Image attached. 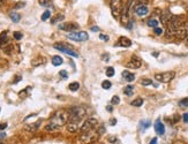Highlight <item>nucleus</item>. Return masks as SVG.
Here are the masks:
<instances>
[{
	"instance_id": "31",
	"label": "nucleus",
	"mask_w": 188,
	"mask_h": 144,
	"mask_svg": "<svg viewBox=\"0 0 188 144\" xmlns=\"http://www.w3.org/2000/svg\"><path fill=\"white\" fill-rule=\"evenodd\" d=\"M179 106L181 107H188V98H183L179 101Z\"/></svg>"
},
{
	"instance_id": "22",
	"label": "nucleus",
	"mask_w": 188,
	"mask_h": 144,
	"mask_svg": "<svg viewBox=\"0 0 188 144\" xmlns=\"http://www.w3.org/2000/svg\"><path fill=\"white\" fill-rule=\"evenodd\" d=\"M130 105H132V106H135V107H140V106L143 105V99H142V98H136V99H134V100L130 103Z\"/></svg>"
},
{
	"instance_id": "2",
	"label": "nucleus",
	"mask_w": 188,
	"mask_h": 144,
	"mask_svg": "<svg viewBox=\"0 0 188 144\" xmlns=\"http://www.w3.org/2000/svg\"><path fill=\"white\" fill-rule=\"evenodd\" d=\"M68 118H69V115H68V111H65V110H61V111H58L53 114V117L51 118V123L54 124L56 127H58L59 129L61 128V126H64Z\"/></svg>"
},
{
	"instance_id": "20",
	"label": "nucleus",
	"mask_w": 188,
	"mask_h": 144,
	"mask_svg": "<svg viewBox=\"0 0 188 144\" xmlns=\"http://www.w3.org/2000/svg\"><path fill=\"white\" fill-rule=\"evenodd\" d=\"M150 124H151V122L149 120H142L140 122V128H141V130H144V129L150 127Z\"/></svg>"
},
{
	"instance_id": "46",
	"label": "nucleus",
	"mask_w": 188,
	"mask_h": 144,
	"mask_svg": "<svg viewBox=\"0 0 188 144\" xmlns=\"http://www.w3.org/2000/svg\"><path fill=\"white\" fill-rule=\"evenodd\" d=\"M91 30H92V31H98V28H96V27H94V28H91Z\"/></svg>"
},
{
	"instance_id": "25",
	"label": "nucleus",
	"mask_w": 188,
	"mask_h": 144,
	"mask_svg": "<svg viewBox=\"0 0 188 144\" xmlns=\"http://www.w3.org/2000/svg\"><path fill=\"white\" fill-rule=\"evenodd\" d=\"M133 91H134V86L133 85H127L124 90V94L126 96H132L133 95Z\"/></svg>"
},
{
	"instance_id": "18",
	"label": "nucleus",
	"mask_w": 188,
	"mask_h": 144,
	"mask_svg": "<svg viewBox=\"0 0 188 144\" xmlns=\"http://www.w3.org/2000/svg\"><path fill=\"white\" fill-rule=\"evenodd\" d=\"M62 62H64V60H62L61 57H59V56L52 57V65H53V66H60Z\"/></svg>"
},
{
	"instance_id": "36",
	"label": "nucleus",
	"mask_w": 188,
	"mask_h": 144,
	"mask_svg": "<svg viewBox=\"0 0 188 144\" xmlns=\"http://www.w3.org/2000/svg\"><path fill=\"white\" fill-rule=\"evenodd\" d=\"M24 5H26V3H18V4H15L14 8H15V9H18V8H22Z\"/></svg>"
},
{
	"instance_id": "40",
	"label": "nucleus",
	"mask_w": 188,
	"mask_h": 144,
	"mask_svg": "<svg viewBox=\"0 0 188 144\" xmlns=\"http://www.w3.org/2000/svg\"><path fill=\"white\" fill-rule=\"evenodd\" d=\"M21 79H22V77H21V75H18V76H16V77H15V80L13 81V83L15 84V83H18V82H20V80H21Z\"/></svg>"
},
{
	"instance_id": "28",
	"label": "nucleus",
	"mask_w": 188,
	"mask_h": 144,
	"mask_svg": "<svg viewBox=\"0 0 188 144\" xmlns=\"http://www.w3.org/2000/svg\"><path fill=\"white\" fill-rule=\"evenodd\" d=\"M106 75H107V77H112V76L114 75V68H113V67H107V69H106Z\"/></svg>"
},
{
	"instance_id": "42",
	"label": "nucleus",
	"mask_w": 188,
	"mask_h": 144,
	"mask_svg": "<svg viewBox=\"0 0 188 144\" xmlns=\"http://www.w3.org/2000/svg\"><path fill=\"white\" fill-rule=\"evenodd\" d=\"M7 127V123H1L0 124V130H3V129H5Z\"/></svg>"
},
{
	"instance_id": "41",
	"label": "nucleus",
	"mask_w": 188,
	"mask_h": 144,
	"mask_svg": "<svg viewBox=\"0 0 188 144\" xmlns=\"http://www.w3.org/2000/svg\"><path fill=\"white\" fill-rule=\"evenodd\" d=\"M157 143H158V142H157V138L155 137V138H152V139L150 141V143H149V144H157Z\"/></svg>"
},
{
	"instance_id": "39",
	"label": "nucleus",
	"mask_w": 188,
	"mask_h": 144,
	"mask_svg": "<svg viewBox=\"0 0 188 144\" xmlns=\"http://www.w3.org/2000/svg\"><path fill=\"white\" fill-rule=\"evenodd\" d=\"M155 33L159 36V35H162V33H163V30H162L160 28H158V27H157V28H155Z\"/></svg>"
},
{
	"instance_id": "49",
	"label": "nucleus",
	"mask_w": 188,
	"mask_h": 144,
	"mask_svg": "<svg viewBox=\"0 0 188 144\" xmlns=\"http://www.w3.org/2000/svg\"><path fill=\"white\" fill-rule=\"evenodd\" d=\"M186 27H187V29H188V23H186Z\"/></svg>"
},
{
	"instance_id": "17",
	"label": "nucleus",
	"mask_w": 188,
	"mask_h": 144,
	"mask_svg": "<svg viewBox=\"0 0 188 144\" xmlns=\"http://www.w3.org/2000/svg\"><path fill=\"white\" fill-rule=\"evenodd\" d=\"M9 17H10V20H12L13 22H15V23H18V22L20 21V19H21L20 14L15 13V12H12V13H9Z\"/></svg>"
},
{
	"instance_id": "48",
	"label": "nucleus",
	"mask_w": 188,
	"mask_h": 144,
	"mask_svg": "<svg viewBox=\"0 0 188 144\" xmlns=\"http://www.w3.org/2000/svg\"><path fill=\"white\" fill-rule=\"evenodd\" d=\"M186 46H187V47H188V38H187V39H186Z\"/></svg>"
},
{
	"instance_id": "4",
	"label": "nucleus",
	"mask_w": 188,
	"mask_h": 144,
	"mask_svg": "<svg viewBox=\"0 0 188 144\" xmlns=\"http://www.w3.org/2000/svg\"><path fill=\"white\" fill-rule=\"evenodd\" d=\"M67 38L75 42H85L89 39V35L85 31H75V32L67 33Z\"/></svg>"
},
{
	"instance_id": "29",
	"label": "nucleus",
	"mask_w": 188,
	"mask_h": 144,
	"mask_svg": "<svg viewBox=\"0 0 188 144\" xmlns=\"http://www.w3.org/2000/svg\"><path fill=\"white\" fill-rule=\"evenodd\" d=\"M141 84L144 85V86L151 85V84H152V80H150V79H143V80L141 81Z\"/></svg>"
},
{
	"instance_id": "50",
	"label": "nucleus",
	"mask_w": 188,
	"mask_h": 144,
	"mask_svg": "<svg viewBox=\"0 0 188 144\" xmlns=\"http://www.w3.org/2000/svg\"><path fill=\"white\" fill-rule=\"evenodd\" d=\"M0 144H4V143H1V142H0Z\"/></svg>"
},
{
	"instance_id": "38",
	"label": "nucleus",
	"mask_w": 188,
	"mask_h": 144,
	"mask_svg": "<svg viewBox=\"0 0 188 144\" xmlns=\"http://www.w3.org/2000/svg\"><path fill=\"white\" fill-rule=\"evenodd\" d=\"M182 120L185 123H188V113H183L182 114Z\"/></svg>"
},
{
	"instance_id": "13",
	"label": "nucleus",
	"mask_w": 188,
	"mask_h": 144,
	"mask_svg": "<svg viewBox=\"0 0 188 144\" xmlns=\"http://www.w3.org/2000/svg\"><path fill=\"white\" fill-rule=\"evenodd\" d=\"M41 123H42V120H38V121H37V122H35V123L27 124L26 127H24V129H26L27 132H31V133H33V132H36V130L39 128Z\"/></svg>"
},
{
	"instance_id": "14",
	"label": "nucleus",
	"mask_w": 188,
	"mask_h": 144,
	"mask_svg": "<svg viewBox=\"0 0 188 144\" xmlns=\"http://www.w3.org/2000/svg\"><path fill=\"white\" fill-rule=\"evenodd\" d=\"M117 45L122 46V47H129V46H132V41L127 37H120L118 41V43H117Z\"/></svg>"
},
{
	"instance_id": "8",
	"label": "nucleus",
	"mask_w": 188,
	"mask_h": 144,
	"mask_svg": "<svg viewBox=\"0 0 188 144\" xmlns=\"http://www.w3.org/2000/svg\"><path fill=\"white\" fill-rule=\"evenodd\" d=\"M176 76L174 71H165V73H158L155 75V79L162 83H168L170 81H172Z\"/></svg>"
},
{
	"instance_id": "5",
	"label": "nucleus",
	"mask_w": 188,
	"mask_h": 144,
	"mask_svg": "<svg viewBox=\"0 0 188 144\" xmlns=\"http://www.w3.org/2000/svg\"><path fill=\"white\" fill-rule=\"evenodd\" d=\"M111 10L115 19H119L122 13V0H111Z\"/></svg>"
},
{
	"instance_id": "32",
	"label": "nucleus",
	"mask_w": 188,
	"mask_h": 144,
	"mask_svg": "<svg viewBox=\"0 0 188 144\" xmlns=\"http://www.w3.org/2000/svg\"><path fill=\"white\" fill-rule=\"evenodd\" d=\"M111 103H112L113 105H118L119 103H120V98H119L118 96H113L112 99H111Z\"/></svg>"
},
{
	"instance_id": "11",
	"label": "nucleus",
	"mask_w": 188,
	"mask_h": 144,
	"mask_svg": "<svg viewBox=\"0 0 188 144\" xmlns=\"http://www.w3.org/2000/svg\"><path fill=\"white\" fill-rule=\"evenodd\" d=\"M134 12H135V14L138 16H145L148 14L149 9H148V7L145 5H138L134 8Z\"/></svg>"
},
{
	"instance_id": "1",
	"label": "nucleus",
	"mask_w": 188,
	"mask_h": 144,
	"mask_svg": "<svg viewBox=\"0 0 188 144\" xmlns=\"http://www.w3.org/2000/svg\"><path fill=\"white\" fill-rule=\"evenodd\" d=\"M85 109L84 107H81V106H73L68 110V115H69V121L71 122H75V123H79L83 117L85 115Z\"/></svg>"
},
{
	"instance_id": "30",
	"label": "nucleus",
	"mask_w": 188,
	"mask_h": 144,
	"mask_svg": "<svg viewBox=\"0 0 188 144\" xmlns=\"http://www.w3.org/2000/svg\"><path fill=\"white\" fill-rule=\"evenodd\" d=\"M50 16H51V12H50V10H45V12L43 13V15H42V20H43V21H46L47 19H50Z\"/></svg>"
},
{
	"instance_id": "3",
	"label": "nucleus",
	"mask_w": 188,
	"mask_h": 144,
	"mask_svg": "<svg viewBox=\"0 0 188 144\" xmlns=\"http://www.w3.org/2000/svg\"><path fill=\"white\" fill-rule=\"evenodd\" d=\"M99 134L98 132L96 133L94 129L90 130V132H85V133H82V135L80 136L79 141L81 142V144H91L94 143L95 141H97Z\"/></svg>"
},
{
	"instance_id": "35",
	"label": "nucleus",
	"mask_w": 188,
	"mask_h": 144,
	"mask_svg": "<svg viewBox=\"0 0 188 144\" xmlns=\"http://www.w3.org/2000/svg\"><path fill=\"white\" fill-rule=\"evenodd\" d=\"M59 75H60L62 79H67V77H68V74H67V71H66V70H61L60 73H59Z\"/></svg>"
},
{
	"instance_id": "21",
	"label": "nucleus",
	"mask_w": 188,
	"mask_h": 144,
	"mask_svg": "<svg viewBox=\"0 0 188 144\" xmlns=\"http://www.w3.org/2000/svg\"><path fill=\"white\" fill-rule=\"evenodd\" d=\"M64 19H65V16H64L62 14H58V15H56V16L53 17L52 20H51V23H52V24H56L57 22H60V21H62Z\"/></svg>"
},
{
	"instance_id": "7",
	"label": "nucleus",
	"mask_w": 188,
	"mask_h": 144,
	"mask_svg": "<svg viewBox=\"0 0 188 144\" xmlns=\"http://www.w3.org/2000/svg\"><path fill=\"white\" fill-rule=\"evenodd\" d=\"M98 124V121L95 119V118H89L88 120H85L83 122V124L81 126V128H80V132L81 133H85V132H90Z\"/></svg>"
},
{
	"instance_id": "45",
	"label": "nucleus",
	"mask_w": 188,
	"mask_h": 144,
	"mask_svg": "<svg viewBox=\"0 0 188 144\" xmlns=\"http://www.w3.org/2000/svg\"><path fill=\"white\" fill-rule=\"evenodd\" d=\"M106 110H107L109 112H112V111H113V109H112V106H111V105H109V106L106 107Z\"/></svg>"
},
{
	"instance_id": "15",
	"label": "nucleus",
	"mask_w": 188,
	"mask_h": 144,
	"mask_svg": "<svg viewBox=\"0 0 188 144\" xmlns=\"http://www.w3.org/2000/svg\"><path fill=\"white\" fill-rule=\"evenodd\" d=\"M122 77L126 81H128V82H133L135 80V75L133 73H130V71H128V70H124L122 71Z\"/></svg>"
},
{
	"instance_id": "43",
	"label": "nucleus",
	"mask_w": 188,
	"mask_h": 144,
	"mask_svg": "<svg viewBox=\"0 0 188 144\" xmlns=\"http://www.w3.org/2000/svg\"><path fill=\"white\" fill-rule=\"evenodd\" d=\"M117 123V119H111V121H110V124L111 126H114Z\"/></svg>"
},
{
	"instance_id": "24",
	"label": "nucleus",
	"mask_w": 188,
	"mask_h": 144,
	"mask_svg": "<svg viewBox=\"0 0 188 144\" xmlns=\"http://www.w3.org/2000/svg\"><path fill=\"white\" fill-rule=\"evenodd\" d=\"M68 89H69L71 91H77V90L80 89V83L79 82H73V83H71L69 85H68Z\"/></svg>"
},
{
	"instance_id": "47",
	"label": "nucleus",
	"mask_w": 188,
	"mask_h": 144,
	"mask_svg": "<svg viewBox=\"0 0 188 144\" xmlns=\"http://www.w3.org/2000/svg\"><path fill=\"white\" fill-rule=\"evenodd\" d=\"M4 3H5V0H0V6L4 5Z\"/></svg>"
},
{
	"instance_id": "19",
	"label": "nucleus",
	"mask_w": 188,
	"mask_h": 144,
	"mask_svg": "<svg viewBox=\"0 0 188 144\" xmlns=\"http://www.w3.org/2000/svg\"><path fill=\"white\" fill-rule=\"evenodd\" d=\"M6 42H7V32L4 31V32L0 33V47L4 46Z\"/></svg>"
},
{
	"instance_id": "6",
	"label": "nucleus",
	"mask_w": 188,
	"mask_h": 144,
	"mask_svg": "<svg viewBox=\"0 0 188 144\" xmlns=\"http://www.w3.org/2000/svg\"><path fill=\"white\" fill-rule=\"evenodd\" d=\"M53 47L56 48V50H58V51H60V52H64V53H66V54H68V56H72V57H74V58H77L79 57V54H77V52H75L72 47H69V46H67L66 44H61V43H56L54 45H53Z\"/></svg>"
},
{
	"instance_id": "12",
	"label": "nucleus",
	"mask_w": 188,
	"mask_h": 144,
	"mask_svg": "<svg viewBox=\"0 0 188 144\" xmlns=\"http://www.w3.org/2000/svg\"><path fill=\"white\" fill-rule=\"evenodd\" d=\"M155 130L158 135H164V133H165V126L163 124V122L159 119L156 120V122H155Z\"/></svg>"
},
{
	"instance_id": "27",
	"label": "nucleus",
	"mask_w": 188,
	"mask_h": 144,
	"mask_svg": "<svg viewBox=\"0 0 188 144\" xmlns=\"http://www.w3.org/2000/svg\"><path fill=\"white\" fill-rule=\"evenodd\" d=\"M112 86V83L110 82V81H104L103 83H102V88H103V89H105V90H107V89H110Z\"/></svg>"
},
{
	"instance_id": "23",
	"label": "nucleus",
	"mask_w": 188,
	"mask_h": 144,
	"mask_svg": "<svg viewBox=\"0 0 188 144\" xmlns=\"http://www.w3.org/2000/svg\"><path fill=\"white\" fill-rule=\"evenodd\" d=\"M44 60H45V59H44L43 57H38L37 59H35V60H32V66H33V67H37V66H39V65L44 63V62H45Z\"/></svg>"
},
{
	"instance_id": "26",
	"label": "nucleus",
	"mask_w": 188,
	"mask_h": 144,
	"mask_svg": "<svg viewBox=\"0 0 188 144\" xmlns=\"http://www.w3.org/2000/svg\"><path fill=\"white\" fill-rule=\"evenodd\" d=\"M148 26L155 29V28H157V27H158V21H157L156 19H151V20H149V21H148Z\"/></svg>"
},
{
	"instance_id": "16",
	"label": "nucleus",
	"mask_w": 188,
	"mask_h": 144,
	"mask_svg": "<svg viewBox=\"0 0 188 144\" xmlns=\"http://www.w3.org/2000/svg\"><path fill=\"white\" fill-rule=\"evenodd\" d=\"M79 123H75V122H69L67 124V130L71 132V133H75L79 130Z\"/></svg>"
},
{
	"instance_id": "44",
	"label": "nucleus",
	"mask_w": 188,
	"mask_h": 144,
	"mask_svg": "<svg viewBox=\"0 0 188 144\" xmlns=\"http://www.w3.org/2000/svg\"><path fill=\"white\" fill-rule=\"evenodd\" d=\"M6 137V134L5 133H0V139H3V138H5Z\"/></svg>"
},
{
	"instance_id": "10",
	"label": "nucleus",
	"mask_w": 188,
	"mask_h": 144,
	"mask_svg": "<svg viewBox=\"0 0 188 144\" xmlns=\"http://www.w3.org/2000/svg\"><path fill=\"white\" fill-rule=\"evenodd\" d=\"M141 65H142L141 59L138 58V57H135V56H133L132 59H130V61L127 63V67H128V68H134V69H136V68H140Z\"/></svg>"
},
{
	"instance_id": "34",
	"label": "nucleus",
	"mask_w": 188,
	"mask_h": 144,
	"mask_svg": "<svg viewBox=\"0 0 188 144\" xmlns=\"http://www.w3.org/2000/svg\"><path fill=\"white\" fill-rule=\"evenodd\" d=\"M50 4H51L50 0H39V5H42V6H44V7L50 6Z\"/></svg>"
},
{
	"instance_id": "9",
	"label": "nucleus",
	"mask_w": 188,
	"mask_h": 144,
	"mask_svg": "<svg viewBox=\"0 0 188 144\" xmlns=\"http://www.w3.org/2000/svg\"><path fill=\"white\" fill-rule=\"evenodd\" d=\"M59 29L69 31V32H75L76 30H79V24L77 23H62L59 26Z\"/></svg>"
},
{
	"instance_id": "37",
	"label": "nucleus",
	"mask_w": 188,
	"mask_h": 144,
	"mask_svg": "<svg viewBox=\"0 0 188 144\" xmlns=\"http://www.w3.org/2000/svg\"><path fill=\"white\" fill-rule=\"evenodd\" d=\"M99 38H100V39H103V41H106V42L110 39V38H109V36L103 35V33H100V35H99Z\"/></svg>"
},
{
	"instance_id": "33",
	"label": "nucleus",
	"mask_w": 188,
	"mask_h": 144,
	"mask_svg": "<svg viewBox=\"0 0 188 144\" xmlns=\"http://www.w3.org/2000/svg\"><path fill=\"white\" fill-rule=\"evenodd\" d=\"M13 36H14V38H15L16 41H20V39L22 38V33L19 32V31H15V32L13 33Z\"/></svg>"
}]
</instances>
